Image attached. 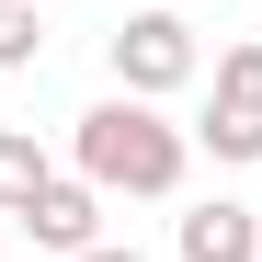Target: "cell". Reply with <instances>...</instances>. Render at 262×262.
<instances>
[{
	"label": "cell",
	"instance_id": "1",
	"mask_svg": "<svg viewBox=\"0 0 262 262\" xmlns=\"http://www.w3.org/2000/svg\"><path fill=\"white\" fill-rule=\"evenodd\" d=\"M69 171H80L92 194L171 205V194H183V171H194V125H171V114L137 103V92H103L92 114L69 125Z\"/></svg>",
	"mask_w": 262,
	"mask_h": 262
},
{
	"label": "cell",
	"instance_id": "2",
	"mask_svg": "<svg viewBox=\"0 0 262 262\" xmlns=\"http://www.w3.org/2000/svg\"><path fill=\"white\" fill-rule=\"evenodd\" d=\"M205 80V46H194V23L171 12V0H137V12L114 23V92H137V103H171V92H194Z\"/></svg>",
	"mask_w": 262,
	"mask_h": 262
},
{
	"label": "cell",
	"instance_id": "3",
	"mask_svg": "<svg viewBox=\"0 0 262 262\" xmlns=\"http://www.w3.org/2000/svg\"><path fill=\"white\" fill-rule=\"evenodd\" d=\"M194 148H216L228 171H251V160H262V34L216 57V80H205V125H194Z\"/></svg>",
	"mask_w": 262,
	"mask_h": 262
},
{
	"label": "cell",
	"instance_id": "4",
	"mask_svg": "<svg viewBox=\"0 0 262 262\" xmlns=\"http://www.w3.org/2000/svg\"><path fill=\"white\" fill-rule=\"evenodd\" d=\"M103 205H114V194H92V183H80V171H57V183L34 194V205L12 216V228H23L34 251H57V262H80V251L103 239Z\"/></svg>",
	"mask_w": 262,
	"mask_h": 262
},
{
	"label": "cell",
	"instance_id": "5",
	"mask_svg": "<svg viewBox=\"0 0 262 262\" xmlns=\"http://www.w3.org/2000/svg\"><path fill=\"white\" fill-rule=\"evenodd\" d=\"M183 262H262V216L228 205V194H205V205L183 216Z\"/></svg>",
	"mask_w": 262,
	"mask_h": 262
},
{
	"label": "cell",
	"instance_id": "6",
	"mask_svg": "<svg viewBox=\"0 0 262 262\" xmlns=\"http://www.w3.org/2000/svg\"><path fill=\"white\" fill-rule=\"evenodd\" d=\"M57 183V160H46V137L34 125H0V216H23L34 194Z\"/></svg>",
	"mask_w": 262,
	"mask_h": 262
},
{
	"label": "cell",
	"instance_id": "7",
	"mask_svg": "<svg viewBox=\"0 0 262 262\" xmlns=\"http://www.w3.org/2000/svg\"><path fill=\"white\" fill-rule=\"evenodd\" d=\"M46 57V0H0V69H34Z\"/></svg>",
	"mask_w": 262,
	"mask_h": 262
},
{
	"label": "cell",
	"instance_id": "8",
	"mask_svg": "<svg viewBox=\"0 0 262 262\" xmlns=\"http://www.w3.org/2000/svg\"><path fill=\"white\" fill-rule=\"evenodd\" d=\"M80 262H148L137 239H92V251H80Z\"/></svg>",
	"mask_w": 262,
	"mask_h": 262
},
{
	"label": "cell",
	"instance_id": "9",
	"mask_svg": "<svg viewBox=\"0 0 262 262\" xmlns=\"http://www.w3.org/2000/svg\"><path fill=\"white\" fill-rule=\"evenodd\" d=\"M0 239H12V216H0Z\"/></svg>",
	"mask_w": 262,
	"mask_h": 262
}]
</instances>
